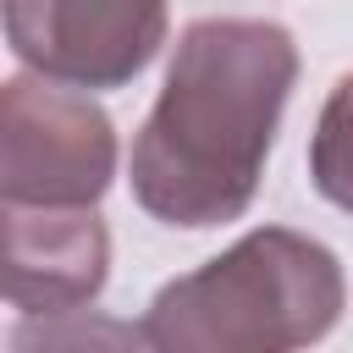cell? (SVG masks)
<instances>
[{
  "mask_svg": "<svg viewBox=\"0 0 353 353\" xmlns=\"http://www.w3.org/2000/svg\"><path fill=\"white\" fill-rule=\"evenodd\" d=\"M298 44L281 22L204 17L176 39L165 88L132 138V199L165 226H221L254 204Z\"/></svg>",
  "mask_w": 353,
  "mask_h": 353,
  "instance_id": "obj_1",
  "label": "cell"
},
{
  "mask_svg": "<svg viewBox=\"0 0 353 353\" xmlns=\"http://www.w3.org/2000/svg\"><path fill=\"white\" fill-rule=\"evenodd\" d=\"M347 281L325 243L259 226L154 292L138 331L149 353H309L342 320Z\"/></svg>",
  "mask_w": 353,
  "mask_h": 353,
  "instance_id": "obj_2",
  "label": "cell"
},
{
  "mask_svg": "<svg viewBox=\"0 0 353 353\" xmlns=\"http://www.w3.org/2000/svg\"><path fill=\"white\" fill-rule=\"evenodd\" d=\"M116 176L110 116L72 83L11 77L0 88V188L28 210H94Z\"/></svg>",
  "mask_w": 353,
  "mask_h": 353,
  "instance_id": "obj_3",
  "label": "cell"
},
{
  "mask_svg": "<svg viewBox=\"0 0 353 353\" xmlns=\"http://www.w3.org/2000/svg\"><path fill=\"white\" fill-rule=\"evenodd\" d=\"M22 66L72 88H121L165 44V0H0Z\"/></svg>",
  "mask_w": 353,
  "mask_h": 353,
  "instance_id": "obj_4",
  "label": "cell"
},
{
  "mask_svg": "<svg viewBox=\"0 0 353 353\" xmlns=\"http://www.w3.org/2000/svg\"><path fill=\"white\" fill-rule=\"evenodd\" d=\"M110 237L94 210L6 204V298L22 314H77L99 298Z\"/></svg>",
  "mask_w": 353,
  "mask_h": 353,
  "instance_id": "obj_5",
  "label": "cell"
},
{
  "mask_svg": "<svg viewBox=\"0 0 353 353\" xmlns=\"http://www.w3.org/2000/svg\"><path fill=\"white\" fill-rule=\"evenodd\" d=\"M11 353H149V347L138 325L77 309V314H28L11 331Z\"/></svg>",
  "mask_w": 353,
  "mask_h": 353,
  "instance_id": "obj_6",
  "label": "cell"
},
{
  "mask_svg": "<svg viewBox=\"0 0 353 353\" xmlns=\"http://www.w3.org/2000/svg\"><path fill=\"white\" fill-rule=\"evenodd\" d=\"M309 176L320 188V199H331L336 210L353 215V77H342L314 121V143H309Z\"/></svg>",
  "mask_w": 353,
  "mask_h": 353,
  "instance_id": "obj_7",
  "label": "cell"
}]
</instances>
